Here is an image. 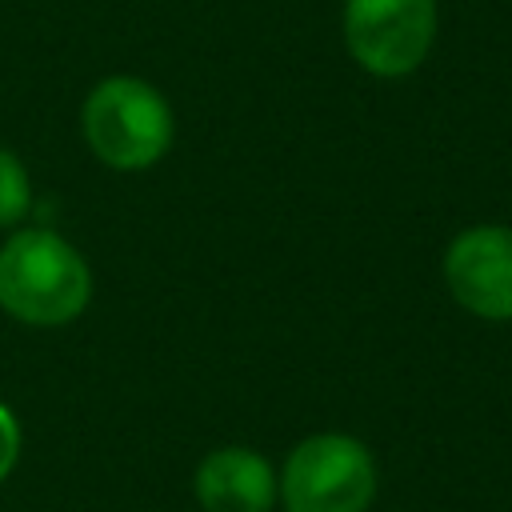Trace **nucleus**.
<instances>
[{"mask_svg": "<svg viewBox=\"0 0 512 512\" xmlns=\"http://www.w3.org/2000/svg\"><path fill=\"white\" fill-rule=\"evenodd\" d=\"M92 300L88 260L52 228H16L0 244V308L32 328L72 324Z\"/></svg>", "mask_w": 512, "mask_h": 512, "instance_id": "obj_1", "label": "nucleus"}, {"mask_svg": "<svg viewBox=\"0 0 512 512\" xmlns=\"http://www.w3.org/2000/svg\"><path fill=\"white\" fill-rule=\"evenodd\" d=\"M80 132L92 156L112 172H144L172 148L176 116L148 80L108 76L84 96Z\"/></svg>", "mask_w": 512, "mask_h": 512, "instance_id": "obj_2", "label": "nucleus"}, {"mask_svg": "<svg viewBox=\"0 0 512 512\" xmlns=\"http://www.w3.org/2000/svg\"><path fill=\"white\" fill-rule=\"evenodd\" d=\"M276 488L288 512H368L376 464L356 436L316 432L288 452Z\"/></svg>", "mask_w": 512, "mask_h": 512, "instance_id": "obj_3", "label": "nucleus"}, {"mask_svg": "<svg viewBox=\"0 0 512 512\" xmlns=\"http://www.w3.org/2000/svg\"><path fill=\"white\" fill-rule=\"evenodd\" d=\"M348 56L380 80L416 72L436 40V0H344Z\"/></svg>", "mask_w": 512, "mask_h": 512, "instance_id": "obj_4", "label": "nucleus"}, {"mask_svg": "<svg viewBox=\"0 0 512 512\" xmlns=\"http://www.w3.org/2000/svg\"><path fill=\"white\" fill-rule=\"evenodd\" d=\"M452 300L480 320H512V228L476 224L452 236L444 252Z\"/></svg>", "mask_w": 512, "mask_h": 512, "instance_id": "obj_5", "label": "nucleus"}, {"mask_svg": "<svg viewBox=\"0 0 512 512\" xmlns=\"http://www.w3.org/2000/svg\"><path fill=\"white\" fill-rule=\"evenodd\" d=\"M196 504L204 512H272L280 496L272 464L252 448H216L196 468Z\"/></svg>", "mask_w": 512, "mask_h": 512, "instance_id": "obj_6", "label": "nucleus"}, {"mask_svg": "<svg viewBox=\"0 0 512 512\" xmlns=\"http://www.w3.org/2000/svg\"><path fill=\"white\" fill-rule=\"evenodd\" d=\"M32 212V180L16 152L0 148V228H16Z\"/></svg>", "mask_w": 512, "mask_h": 512, "instance_id": "obj_7", "label": "nucleus"}, {"mask_svg": "<svg viewBox=\"0 0 512 512\" xmlns=\"http://www.w3.org/2000/svg\"><path fill=\"white\" fill-rule=\"evenodd\" d=\"M16 456H20V424H16V416L0 404V484H4L8 472L16 468Z\"/></svg>", "mask_w": 512, "mask_h": 512, "instance_id": "obj_8", "label": "nucleus"}]
</instances>
